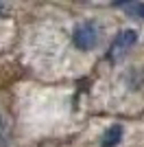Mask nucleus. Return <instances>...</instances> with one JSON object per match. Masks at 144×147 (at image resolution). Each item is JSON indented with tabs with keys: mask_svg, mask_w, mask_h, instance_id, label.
Instances as JSON below:
<instances>
[{
	"mask_svg": "<svg viewBox=\"0 0 144 147\" xmlns=\"http://www.w3.org/2000/svg\"><path fill=\"white\" fill-rule=\"evenodd\" d=\"M2 11H5V7H2V2H0V13H2Z\"/></svg>",
	"mask_w": 144,
	"mask_h": 147,
	"instance_id": "5",
	"label": "nucleus"
},
{
	"mask_svg": "<svg viewBox=\"0 0 144 147\" xmlns=\"http://www.w3.org/2000/svg\"><path fill=\"white\" fill-rule=\"evenodd\" d=\"M135 42H138V33H135L133 29L120 31L118 35H116L114 44H111V51H109V53H111V59H122Z\"/></svg>",
	"mask_w": 144,
	"mask_h": 147,
	"instance_id": "2",
	"label": "nucleus"
},
{
	"mask_svg": "<svg viewBox=\"0 0 144 147\" xmlns=\"http://www.w3.org/2000/svg\"><path fill=\"white\" fill-rule=\"evenodd\" d=\"M74 44L81 51H92L98 44V29L94 24H90V22L77 26L74 29Z\"/></svg>",
	"mask_w": 144,
	"mask_h": 147,
	"instance_id": "1",
	"label": "nucleus"
},
{
	"mask_svg": "<svg viewBox=\"0 0 144 147\" xmlns=\"http://www.w3.org/2000/svg\"><path fill=\"white\" fill-rule=\"evenodd\" d=\"M116 7L125 9L129 16H135V18H142L144 20V2H118Z\"/></svg>",
	"mask_w": 144,
	"mask_h": 147,
	"instance_id": "4",
	"label": "nucleus"
},
{
	"mask_svg": "<svg viewBox=\"0 0 144 147\" xmlns=\"http://www.w3.org/2000/svg\"><path fill=\"white\" fill-rule=\"evenodd\" d=\"M120 138H122V127H120V125H111V127L103 134L101 147H116L120 143Z\"/></svg>",
	"mask_w": 144,
	"mask_h": 147,
	"instance_id": "3",
	"label": "nucleus"
}]
</instances>
